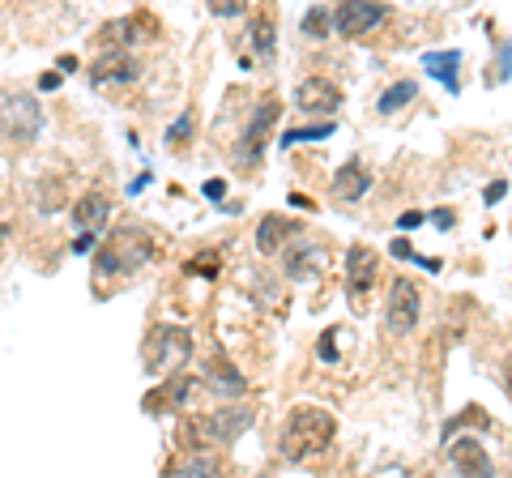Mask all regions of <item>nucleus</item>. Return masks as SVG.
I'll return each instance as SVG.
<instances>
[{"label":"nucleus","mask_w":512,"mask_h":478,"mask_svg":"<svg viewBox=\"0 0 512 478\" xmlns=\"http://www.w3.org/2000/svg\"><path fill=\"white\" fill-rule=\"evenodd\" d=\"M214 470H218L214 457H188L184 461V474H214Z\"/></svg>","instance_id":"obj_26"},{"label":"nucleus","mask_w":512,"mask_h":478,"mask_svg":"<svg viewBox=\"0 0 512 478\" xmlns=\"http://www.w3.org/2000/svg\"><path fill=\"white\" fill-rule=\"evenodd\" d=\"M333 436H338V419L325 406H295L282 423L278 453L286 461H312L316 453H325Z\"/></svg>","instance_id":"obj_1"},{"label":"nucleus","mask_w":512,"mask_h":478,"mask_svg":"<svg viewBox=\"0 0 512 478\" xmlns=\"http://www.w3.org/2000/svg\"><path fill=\"white\" fill-rule=\"evenodd\" d=\"M154 239L146 231H116L107 239V244L99 248V261H94V269L99 274H128V269H137V265H146L154 257Z\"/></svg>","instance_id":"obj_2"},{"label":"nucleus","mask_w":512,"mask_h":478,"mask_svg":"<svg viewBox=\"0 0 512 478\" xmlns=\"http://www.w3.org/2000/svg\"><path fill=\"white\" fill-rule=\"evenodd\" d=\"M278 116H282V103H278V99H265V103H261V111H256V116L248 120L244 137H239V146H235V163H239V171L261 167L265 141H269V129L278 124Z\"/></svg>","instance_id":"obj_5"},{"label":"nucleus","mask_w":512,"mask_h":478,"mask_svg":"<svg viewBox=\"0 0 512 478\" xmlns=\"http://www.w3.org/2000/svg\"><path fill=\"white\" fill-rule=\"evenodd\" d=\"M329 30H333V13L325 5H312L308 13H303V35L308 39H325Z\"/></svg>","instance_id":"obj_23"},{"label":"nucleus","mask_w":512,"mask_h":478,"mask_svg":"<svg viewBox=\"0 0 512 478\" xmlns=\"http://www.w3.org/2000/svg\"><path fill=\"white\" fill-rule=\"evenodd\" d=\"M192 385H197V380H192L188 372L167 376V385H158L154 393H146V414H163V410H171V406H188Z\"/></svg>","instance_id":"obj_13"},{"label":"nucleus","mask_w":512,"mask_h":478,"mask_svg":"<svg viewBox=\"0 0 512 478\" xmlns=\"http://www.w3.org/2000/svg\"><path fill=\"white\" fill-rule=\"evenodd\" d=\"M423 69H427V77H436L448 94H461V52L457 47H448V52H427Z\"/></svg>","instance_id":"obj_15"},{"label":"nucleus","mask_w":512,"mask_h":478,"mask_svg":"<svg viewBox=\"0 0 512 478\" xmlns=\"http://www.w3.org/2000/svg\"><path fill=\"white\" fill-rule=\"evenodd\" d=\"M295 107L308 111V116H333L342 107V90L325 82V77H303L295 86Z\"/></svg>","instance_id":"obj_10"},{"label":"nucleus","mask_w":512,"mask_h":478,"mask_svg":"<svg viewBox=\"0 0 512 478\" xmlns=\"http://www.w3.org/2000/svg\"><path fill=\"white\" fill-rule=\"evenodd\" d=\"M333 133H338V124L325 120V124H308V129H291V133H282V146L291 150V146H303V141H329Z\"/></svg>","instance_id":"obj_22"},{"label":"nucleus","mask_w":512,"mask_h":478,"mask_svg":"<svg viewBox=\"0 0 512 478\" xmlns=\"http://www.w3.org/2000/svg\"><path fill=\"white\" fill-rule=\"evenodd\" d=\"M504 193H508V180H495V184H487V188H483V201H487V205H495Z\"/></svg>","instance_id":"obj_29"},{"label":"nucleus","mask_w":512,"mask_h":478,"mask_svg":"<svg viewBox=\"0 0 512 478\" xmlns=\"http://www.w3.org/2000/svg\"><path fill=\"white\" fill-rule=\"evenodd\" d=\"M393 257H402V261H414V252H410V244H406V239H393Z\"/></svg>","instance_id":"obj_32"},{"label":"nucleus","mask_w":512,"mask_h":478,"mask_svg":"<svg viewBox=\"0 0 512 478\" xmlns=\"http://www.w3.org/2000/svg\"><path fill=\"white\" fill-rule=\"evenodd\" d=\"M107 214H111V197L107 193H86V197H77L73 205V222H77V231H90V235H99L107 227Z\"/></svg>","instance_id":"obj_14"},{"label":"nucleus","mask_w":512,"mask_h":478,"mask_svg":"<svg viewBox=\"0 0 512 478\" xmlns=\"http://www.w3.org/2000/svg\"><path fill=\"white\" fill-rule=\"evenodd\" d=\"M414 94H419V86H414V82H397V86H389V90H384L380 94V116H393V111H402L410 99H414Z\"/></svg>","instance_id":"obj_21"},{"label":"nucleus","mask_w":512,"mask_h":478,"mask_svg":"<svg viewBox=\"0 0 512 478\" xmlns=\"http://www.w3.org/2000/svg\"><path fill=\"white\" fill-rule=\"evenodd\" d=\"M448 461H453L461 474H474V478L491 474V453L483 449V440H474V436H461L448 444Z\"/></svg>","instance_id":"obj_12"},{"label":"nucleus","mask_w":512,"mask_h":478,"mask_svg":"<svg viewBox=\"0 0 512 478\" xmlns=\"http://www.w3.org/2000/svg\"><path fill=\"white\" fill-rule=\"evenodd\" d=\"M295 222H286L282 214H265L261 222H256V252H265V257H274V252H282L286 244H291Z\"/></svg>","instance_id":"obj_16"},{"label":"nucleus","mask_w":512,"mask_h":478,"mask_svg":"<svg viewBox=\"0 0 512 478\" xmlns=\"http://www.w3.org/2000/svg\"><path fill=\"white\" fill-rule=\"evenodd\" d=\"M205 5H210L214 18H239V13H248L252 0H205Z\"/></svg>","instance_id":"obj_24"},{"label":"nucleus","mask_w":512,"mask_h":478,"mask_svg":"<svg viewBox=\"0 0 512 478\" xmlns=\"http://www.w3.org/2000/svg\"><path fill=\"white\" fill-rule=\"evenodd\" d=\"M214 265H218V257H214V252H205V257H197V261H192L188 269H197V274H205V278H214V274H218V269H214Z\"/></svg>","instance_id":"obj_28"},{"label":"nucleus","mask_w":512,"mask_h":478,"mask_svg":"<svg viewBox=\"0 0 512 478\" xmlns=\"http://www.w3.org/2000/svg\"><path fill=\"white\" fill-rule=\"evenodd\" d=\"M376 274H380L376 248H367V244L346 248V304L355 312H363L367 295H372V286H376Z\"/></svg>","instance_id":"obj_6"},{"label":"nucleus","mask_w":512,"mask_h":478,"mask_svg":"<svg viewBox=\"0 0 512 478\" xmlns=\"http://www.w3.org/2000/svg\"><path fill=\"white\" fill-rule=\"evenodd\" d=\"M291 278L295 282H312L320 269H325V248H312V244H299L295 252H291Z\"/></svg>","instance_id":"obj_20"},{"label":"nucleus","mask_w":512,"mask_h":478,"mask_svg":"<svg viewBox=\"0 0 512 478\" xmlns=\"http://www.w3.org/2000/svg\"><path fill=\"white\" fill-rule=\"evenodd\" d=\"M419 312H423V295L419 286H414L410 278H393L389 286V308H384V325H389V333H410L414 325H419Z\"/></svg>","instance_id":"obj_8"},{"label":"nucleus","mask_w":512,"mask_h":478,"mask_svg":"<svg viewBox=\"0 0 512 478\" xmlns=\"http://www.w3.org/2000/svg\"><path fill=\"white\" fill-rule=\"evenodd\" d=\"M389 5H380V0H342L338 13H333V30L346 39H363L372 35L376 26L389 22Z\"/></svg>","instance_id":"obj_7"},{"label":"nucleus","mask_w":512,"mask_h":478,"mask_svg":"<svg viewBox=\"0 0 512 478\" xmlns=\"http://www.w3.org/2000/svg\"><path fill=\"white\" fill-rule=\"evenodd\" d=\"M286 201H291V205H295V210H312V205H316L312 197H303V193H291V197H286Z\"/></svg>","instance_id":"obj_35"},{"label":"nucleus","mask_w":512,"mask_h":478,"mask_svg":"<svg viewBox=\"0 0 512 478\" xmlns=\"http://www.w3.org/2000/svg\"><path fill=\"white\" fill-rule=\"evenodd\" d=\"M248 43H252V52H256V60H261V65H274V56H278V39H274V18H269V13H261V18L252 22Z\"/></svg>","instance_id":"obj_19"},{"label":"nucleus","mask_w":512,"mask_h":478,"mask_svg":"<svg viewBox=\"0 0 512 478\" xmlns=\"http://www.w3.org/2000/svg\"><path fill=\"white\" fill-rule=\"evenodd\" d=\"M205 380H210L222 397H244L248 393V380L235 372V363L227 355H214L210 363H205Z\"/></svg>","instance_id":"obj_18"},{"label":"nucleus","mask_w":512,"mask_h":478,"mask_svg":"<svg viewBox=\"0 0 512 478\" xmlns=\"http://www.w3.org/2000/svg\"><path fill=\"white\" fill-rule=\"evenodd\" d=\"M5 235H9V227H0V248H5Z\"/></svg>","instance_id":"obj_37"},{"label":"nucleus","mask_w":512,"mask_h":478,"mask_svg":"<svg viewBox=\"0 0 512 478\" xmlns=\"http://www.w3.org/2000/svg\"><path fill=\"white\" fill-rule=\"evenodd\" d=\"M367 188H372V171H367L359 158H350V163L338 167V175H333V197L338 201H359Z\"/></svg>","instance_id":"obj_17"},{"label":"nucleus","mask_w":512,"mask_h":478,"mask_svg":"<svg viewBox=\"0 0 512 478\" xmlns=\"http://www.w3.org/2000/svg\"><path fill=\"white\" fill-rule=\"evenodd\" d=\"M0 124H5L9 137L35 141L43 133V111L30 94H5V99H0Z\"/></svg>","instance_id":"obj_9"},{"label":"nucleus","mask_w":512,"mask_h":478,"mask_svg":"<svg viewBox=\"0 0 512 478\" xmlns=\"http://www.w3.org/2000/svg\"><path fill=\"white\" fill-rule=\"evenodd\" d=\"M188 137H192V111H184V116L171 124V133H167V146H171V150H180Z\"/></svg>","instance_id":"obj_25"},{"label":"nucleus","mask_w":512,"mask_h":478,"mask_svg":"<svg viewBox=\"0 0 512 478\" xmlns=\"http://www.w3.org/2000/svg\"><path fill=\"white\" fill-rule=\"evenodd\" d=\"M205 197H210V201L227 197V184H222V180H205Z\"/></svg>","instance_id":"obj_30"},{"label":"nucleus","mask_w":512,"mask_h":478,"mask_svg":"<svg viewBox=\"0 0 512 478\" xmlns=\"http://www.w3.org/2000/svg\"><path fill=\"white\" fill-rule=\"evenodd\" d=\"M188 355H192V333L180 325H154L146 338V350H141L150 372H167L175 363H184Z\"/></svg>","instance_id":"obj_4"},{"label":"nucleus","mask_w":512,"mask_h":478,"mask_svg":"<svg viewBox=\"0 0 512 478\" xmlns=\"http://www.w3.org/2000/svg\"><path fill=\"white\" fill-rule=\"evenodd\" d=\"M60 82H64V77H60V73H43V77H39V90H56Z\"/></svg>","instance_id":"obj_33"},{"label":"nucleus","mask_w":512,"mask_h":478,"mask_svg":"<svg viewBox=\"0 0 512 478\" xmlns=\"http://www.w3.org/2000/svg\"><path fill=\"white\" fill-rule=\"evenodd\" d=\"M504 393H508V397H512V359H508V363H504Z\"/></svg>","instance_id":"obj_36"},{"label":"nucleus","mask_w":512,"mask_h":478,"mask_svg":"<svg viewBox=\"0 0 512 478\" xmlns=\"http://www.w3.org/2000/svg\"><path fill=\"white\" fill-rule=\"evenodd\" d=\"M414 227H423V214L419 210H406L402 214V231H414Z\"/></svg>","instance_id":"obj_31"},{"label":"nucleus","mask_w":512,"mask_h":478,"mask_svg":"<svg viewBox=\"0 0 512 478\" xmlns=\"http://www.w3.org/2000/svg\"><path fill=\"white\" fill-rule=\"evenodd\" d=\"M256 423V410L252 406H222L214 414H205V419H192L188 423V436H197V440H188L192 449H201V444H231L248 432V427Z\"/></svg>","instance_id":"obj_3"},{"label":"nucleus","mask_w":512,"mask_h":478,"mask_svg":"<svg viewBox=\"0 0 512 478\" xmlns=\"http://www.w3.org/2000/svg\"><path fill=\"white\" fill-rule=\"evenodd\" d=\"M431 222H436V227H453V210H436V214H431Z\"/></svg>","instance_id":"obj_34"},{"label":"nucleus","mask_w":512,"mask_h":478,"mask_svg":"<svg viewBox=\"0 0 512 478\" xmlns=\"http://www.w3.org/2000/svg\"><path fill=\"white\" fill-rule=\"evenodd\" d=\"M333 338H338V329H329L325 338L316 342V355H320V359H329V363H338V346H333Z\"/></svg>","instance_id":"obj_27"},{"label":"nucleus","mask_w":512,"mask_h":478,"mask_svg":"<svg viewBox=\"0 0 512 478\" xmlns=\"http://www.w3.org/2000/svg\"><path fill=\"white\" fill-rule=\"evenodd\" d=\"M137 73H141V65L128 52H107L99 65H90V82L94 86H128V82H137Z\"/></svg>","instance_id":"obj_11"}]
</instances>
